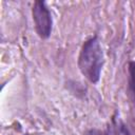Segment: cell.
Segmentation results:
<instances>
[{
  "instance_id": "6da1fadb",
  "label": "cell",
  "mask_w": 135,
  "mask_h": 135,
  "mask_svg": "<svg viewBox=\"0 0 135 135\" xmlns=\"http://www.w3.org/2000/svg\"><path fill=\"white\" fill-rule=\"evenodd\" d=\"M103 63V51L99 38L95 35L83 42L78 56V68L90 82L97 83L100 79Z\"/></svg>"
},
{
  "instance_id": "7a4b0ae2",
  "label": "cell",
  "mask_w": 135,
  "mask_h": 135,
  "mask_svg": "<svg viewBox=\"0 0 135 135\" xmlns=\"http://www.w3.org/2000/svg\"><path fill=\"white\" fill-rule=\"evenodd\" d=\"M32 15L37 35L41 39H47L53 30V18L50 8L44 1H35L32 7Z\"/></svg>"
},
{
  "instance_id": "3957f363",
  "label": "cell",
  "mask_w": 135,
  "mask_h": 135,
  "mask_svg": "<svg viewBox=\"0 0 135 135\" xmlns=\"http://www.w3.org/2000/svg\"><path fill=\"white\" fill-rule=\"evenodd\" d=\"M128 86L131 98L135 103V60L128 63Z\"/></svg>"
},
{
  "instance_id": "277c9868",
  "label": "cell",
  "mask_w": 135,
  "mask_h": 135,
  "mask_svg": "<svg viewBox=\"0 0 135 135\" xmlns=\"http://www.w3.org/2000/svg\"><path fill=\"white\" fill-rule=\"evenodd\" d=\"M114 133L115 135H132L127 124L119 118L114 119Z\"/></svg>"
},
{
  "instance_id": "5b68a950",
  "label": "cell",
  "mask_w": 135,
  "mask_h": 135,
  "mask_svg": "<svg viewBox=\"0 0 135 135\" xmlns=\"http://www.w3.org/2000/svg\"><path fill=\"white\" fill-rule=\"evenodd\" d=\"M83 135H111L109 129L100 130V129H89L85 131Z\"/></svg>"
}]
</instances>
